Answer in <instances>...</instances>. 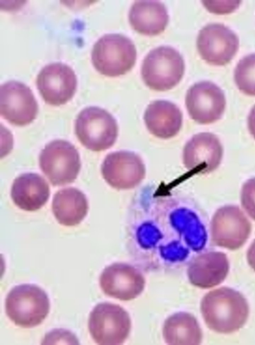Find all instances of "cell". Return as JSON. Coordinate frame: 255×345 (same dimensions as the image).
Listing matches in <instances>:
<instances>
[{
	"mask_svg": "<svg viewBox=\"0 0 255 345\" xmlns=\"http://www.w3.org/2000/svg\"><path fill=\"white\" fill-rule=\"evenodd\" d=\"M251 229L250 222L238 206L226 205L218 209L212 218V241L216 245L236 250L246 242Z\"/></svg>",
	"mask_w": 255,
	"mask_h": 345,
	"instance_id": "ba28073f",
	"label": "cell"
},
{
	"mask_svg": "<svg viewBox=\"0 0 255 345\" xmlns=\"http://www.w3.org/2000/svg\"><path fill=\"white\" fill-rule=\"evenodd\" d=\"M229 262L223 252L210 251L201 254L190 262L187 271L193 285L208 289L222 283L229 271Z\"/></svg>",
	"mask_w": 255,
	"mask_h": 345,
	"instance_id": "2e32d148",
	"label": "cell"
},
{
	"mask_svg": "<svg viewBox=\"0 0 255 345\" xmlns=\"http://www.w3.org/2000/svg\"><path fill=\"white\" fill-rule=\"evenodd\" d=\"M237 35L223 24H208L200 30L197 47L201 58L207 63L216 66L229 63L238 50Z\"/></svg>",
	"mask_w": 255,
	"mask_h": 345,
	"instance_id": "9c48e42d",
	"label": "cell"
},
{
	"mask_svg": "<svg viewBox=\"0 0 255 345\" xmlns=\"http://www.w3.org/2000/svg\"><path fill=\"white\" fill-rule=\"evenodd\" d=\"M144 120L151 134L160 138L168 139L179 131L182 123V115L174 104L167 101L157 100L148 105Z\"/></svg>",
	"mask_w": 255,
	"mask_h": 345,
	"instance_id": "e0dca14e",
	"label": "cell"
},
{
	"mask_svg": "<svg viewBox=\"0 0 255 345\" xmlns=\"http://www.w3.org/2000/svg\"><path fill=\"white\" fill-rule=\"evenodd\" d=\"M234 80L238 89L249 96H255V54L248 55L238 63Z\"/></svg>",
	"mask_w": 255,
	"mask_h": 345,
	"instance_id": "7402d4cb",
	"label": "cell"
},
{
	"mask_svg": "<svg viewBox=\"0 0 255 345\" xmlns=\"http://www.w3.org/2000/svg\"><path fill=\"white\" fill-rule=\"evenodd\" d=\"M204 6L210 12L224 14L234 11L238 8L241 0H203Z\"/></svg>",
	"mask_w": 255,
	"mask_h": 345,
	"instance_id": "cb8c5ba5",
	"label": "cell"
},
{
	"mask_svg": "<svg viewBox=\"0 0 255 345\" xmlns=\"http://www.w3.org/2000/svg\"><path fill=\"white\" fill-rule=\"evenodd\" d=\"M247 260L250 266L255 271V239L248 249Z\"/></svg>",
	"mask_w": 255,
	"mask_h": 345,
	"instance_id": "484cf974",
	"label": "cell"
},
{
	"mask_svg": "<svg viewBox=\"0 0 255 345\" xmlns=\"http://www.w3.org/2000/svg\"><path fill=\"white\" fill-rule=\"evenodd\" d=\"M162 336L168 345H199L203 334L196 318L185 312L176 313L168 317L162 327Z\"/></svg>",
	"mask_w": 255,
	"mask_h": 345,
	"instance_id": "44dd1931",
	"label": "cell"
},
{
	"mask_svg": "<svg viewBox=\"0 0 255 345\" xmlns=\"http://www.w3.org/2000/svg\"><path fill=\"white\" fill-rule=\"evenodd\" d=\"M77 84L72 69L61 63L45 66L36 80L37 89L45 102L56 106L64 105L72 98Z\"/></svg>",
	"mask_w": 255,
	"mask_h": 345,
	"instance_id": "4fadbf2b",
	"label": "cell"
},
{
	"mask_svg": "<svg viewBox=\"0 0 255 345\" xmlns=\"http://www.w3.org/2000/svg\"><path fill=\"white\" fill-rule=\"evenodd\" d=\"M50 189L46 181L35 173H25L15 178L11 189L14 204L22 210L34 211L47 201Z\"/></svg>",
	"mask_w": 255,
	"mask_h": 345,
	"instance_id": "ac0fdd59",
	"label": "cell"
},
{
	"mask_svg": "<svg viewBox=\"0 0 255 345\" xmlns=\"http://www.w3.org/2000/svg\"><path fill=\"white\" fill-rule=\"evenodd\" d=\"M184 70L180 53L171 47L162 46L147 54L142 62L141 74L144 83L150 89L165 91L179 83Z\"/></svg>",
	"mask_w": 255,
	"mask_h": 345,
	"instance_id": "277c9868",
	"label": "cell"
},
{
	"mask_svg": "<svg viewBox=\"0 0 255 345\" xmlns=\"http://www.w3.org/2000/svg\"><path fill=\"white\" fill-rule=\"evenodd\" d=\"M185 103L190 117L200 124H209L219 120L226 107L223 91L210 81H202L188 90Z\"/></svg>",
	"mask_w": 255,
	"mask_h": 345,
	"instance_id": "7c38bea8",
	"label": "cell"
},
{
	"mask_svg": "<svg viewBox=\"0 0 255 345\" xmlns=\"http://www.w3.org/2000/svg\"><path fill=\"white\" fill-rule=\"evenodd\" d=\"M132 28L145 35H156L165 29L169 16L164 4L156 0L135 1L128 14Z\"/></svg>",
	"mask_w": 255,
	"mask_h": 345,
	"instance_id": "d6986e66",
	"label": "cell"
},
{
	"mask_svg": "<svg viewBox=\"0 0 255 345\" xmlns=\"http://www.w3.org/2000/svg\"><path fill=\"white\" fill-rule=\"evenodd\" d=\"M75 130L81 144L94 151L111 147L118 134V124L114 117L105 110L97 107L85 108L79 113Z\"/></svg>",
	"mask_w": 255,
	"mask_h": 345,
	"instance_id": "5b68a950",
	"label": "cell"
},
{
	"mask_svg": "<svg viewBox=\"0 0 255 345\" xmlns=\"http://www.w3.org/2000/svg\"><path fill=\"white\" fill-rule=\"evenodd\" d=\"M5 312L15 325L31 328L40 324L47 316L50 302L45 292L33 284L13 287L5 299Z\"/></svg>",
	"mask_w": 255,
	"mask_h": 345,
	"instance_id": "3957f363",
	"label": "cell"
},
{
	"mask_svg": "<svg viewBox=\"0 0 255 345\" xmlns=\"http://www.w3.org/2000/svg\"><path fill=\"white\" fill-rule=\"evenodd\" d=\"M223 149L218 137L210 132L194 135L185 144L183 152L185 167L195 173L207 174L221 163Z\"/></svg>",
	"mask_w": 255,
	"mask_h": 345,
	"instance_id": "9a60e30c",
	"label": "cell"
},
{
	"mask_svg": "<svg viewBox=\"0 0 255 345\" xmlns=\"http://www.w3.org/2000/svg\"><path fill=\"white\" fill-rule=\"evenodd\" d=\"M201 312L207 326L221 334L241 329L249 317L246 299L238 291L223 287L210 291L202 298Z\"/></svg>",
	"mask_w": 255,
	"mask_h": 345,
	"instance_id": "6da1fadb",
	"label": "cell"
},
{
	"mask_svg": "<svg viewBox=\"0 0 255 345\" xmlns=\"http://www.w3.org/2000/svg\"><path fill=\"white\" fill-rule=\"evenodd\" d=\"M52 209L59 223L74 226L80 223L86 216L88 203L81 191L75 188H67L54 195Z\"/></svg>",
	"mask_w": 255,
	"mask_h": 345,
	"instance_id": "ffe728a7",
	"label": "cell"
},
{
	"mask_svg": "<svg viewBox=\"0 0 255 345\" xmlns=\"http://www.w3.org/2000/svg\"><path fill=\"white\" fill-rule=\"evenodd\" d=\"M38 104L30 89L15 81L0 87V114L12 124L24 126L36 118Z\"/></svg>",
	"mask_w": 255,
	"mask_h": 345,
	"instance_id": "30bf717a",
	"label": "cell"
},
{
	"mask_svg": "<svg viewBox=\"0 0 255 345\" xmlns=\"http://www.w3.org/2000/svg\"><path fill=\"white\" fill-rule=\"evenodd\" d=\"M104 179L112 187L127 190L138 186L145 175V168L135 153L122 150L107 155L101 166Z\"/></svg>",
	"mask_w": 255,
	"mask_h": 345,
	"instance_id": "8fae6325",
	"label": "cell"
},
{
	"mask_svg": "<svg viewBox=\"0 0 255 345\" xmlns=\"http://www.w3.org/2000/svg\"><path fill=\"white\" fill-rule=\"evenodd\" d=\"M248 124L250 133L255 139V105L253 107L249 115Z\"/></svg>",
	"mask_w": 255,
	"mask_h": 345,
	"instance_id": "d4e9b609",
	"label": "cell"
},
{
	"mask_svg": "<svg viewBox=\"0 0 255 345\" xmlns=\"http://www.w3.org/2000/svg\"><path fill=\"white\" fill-rule=\"evenodd\" d=\"M92 61L95 68L108 77L123 75L134 66L136 50L132 41L120 34H107L94 44Z\"/></svg>",
	"mask_w": 255,
	"mask_h": 345,
	"instance_id": "7a4b0ae2",
	"label": "cell"
},
{
	"mask_svg": "<svg viewBox=\"0 0 255 345\" xmlns=\"http://www.w3.org/2000/svg\"><path fill=\"white\" fill-rule=\"evenodd\" d=\"M88 327L97 344L122 345L129 336L131 321L129 314L122 307L104 302L97 305L90 313Z\"/></svg>",
	"mask_w": 255,
	"mask_h": 345,
	"instance_id": "8992f818",
	"label": "cell"
},
{
	"mask_svg": "<svg viewBox=\"0 0 255 345\" xmlns=\"http://www.w3.org/2000/svg\"><path fill=\"white\" fill-rule=\"evenodd\" d=\"M241 201L245 211L255 220V177L249 179L243 185Z\"/></svg>",
	"mask_w": 255,
	"mask_h": 345,
	"instance_id": "603a6c76",
	"label": "cell"
},
{
	"mask_svg": "<svg viewBox=\"0 0 255 345\" xmlns=\"http://www.w3.org/2000/svg\"><path fill=\"white\" fill-rule=\"evenodd\" d=\"M100 285L107 296L121 301H129L143 292L145 279L141 272L125 263H115L106 267L99 279Z\"/></svg>",
	"mask_w": 255,
	"mask_h": 345,
	"instance_id": "5bb4252c",
	"label": "cell"
},
{
	"mask_svg": "<svg viewBox=\"0 0 255 345\" xmlns=\"http://www.w3.org/2000/svg\"><path fill=\"white\" fill-rule=\"evenodd\" d=\"M39 160L41 169L53 186L74 182L81 168L77 150L64 140H55L47 144L42 150Z\"/></svg>",
	"mask_w": 255,
	"mask_h": 345,
	"instance_id": "52a82bcc",
	"label": "cell"
}]
</instances>
